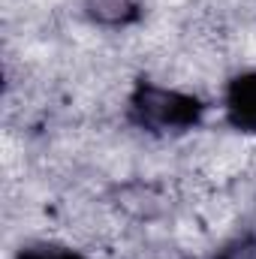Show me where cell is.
<instances>
[{"mask_svg":"<svg viewBox=\"0 0 256 259\" xmlns=\"http://www.w3.org/2000/svg\"><path fill=\"white\" fill-rule=\"evenodd\" d=\"M84 15L103 27H127L142 18L139 0H84Z\"/></svg>","mask_w":256,"mask_h":259,"instance_id":"3957f363","label":"cell"},{"mask_svg":"<svg viewBox=\"0 0 256 259\" xmlns=\"http://www.w3.org/2000/svg\"><path fill=\"white\" fill-rule=\"evenodd\" d=\"M220 109L223 121L235 133L256 136V69H241L226 78Z\"/></svg>","mask_w":256,"mask_h":259,"instance_id":"7a4b0ae2","label":"cell"},{"mask_svg":"<svg viewBox=\"0 0 256 259\" xmlns=\"http://www.w3.org/2000/svg\"><path fill=\"white\" fill-rule=\"evenodd\" d=\"M208 103L190 91H178L151 78H139L127 94L124 118L145 136H184L202 127Z\"/></svg>","mask_w":256,"mask_h":259,"instance_id":"6da1fadb","label":"cell"},{"mask_svg":"<svg viewBox=\"0 0 256 259\" xmlns=\"http://www.w3.org/2000/svg\"><path fill=\"white\" fill-rule=\"evenodd\" d=\"M214 259H235L232 253H220V256H214Z\"/></svg>","mask_w":256,"mask_h":259,"instance_id":"5b68a950","label":"cell"},{"mask_svg":"<svg viewBox=\"0 0 256 259\" xmlns=\"http://www.w3.org/2000/svg\"><path fill=\"white\" fill-rule=\"evenodd\" d=\"M12 259H88V253L64 241H27L12 253Z\"/></svg>","mask_w":256,"mask_h":259,"instance_id":"277c9868","label":"cell"}]
</instances>
